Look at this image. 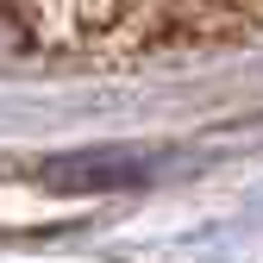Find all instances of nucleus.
I'll return each instance as SVG.
<instances>
[{"label":"nucleus","instance_id":"nucleus-1","mask_svg":"<svg viewBox=\"0 0 263 263\" xmlns=\"http://www.w3.org/2000/svg\"><path fill=\"white\" fill-rule=\"evenodd\" d=\"M132 176H144V163H138V157H63V163H50V170H44V182L76 188V194L113 188V182H132Z\"/></svg>","mask_w":263,"mask_h":263}]
</instances>
